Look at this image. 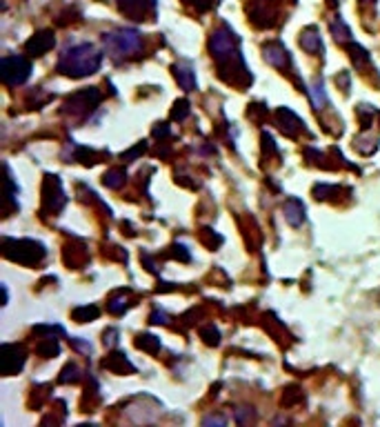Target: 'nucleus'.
Returning <instances> with one entry per match:
<instances>
[{"instance_id": "obj_1", "label": "nucleus", "mask_w": 380, "mask_h": 427, "mask_svg": "<svg viewBox=\"0 0 380 427\" xmlns=\"http://www.w3.org/2000/svg\"><path fill=\"white\" fill-rule=\"evenodd\" d=\"M103 65V54L91 42H78L67 47L58 58V71L69 78H84L96 74Z\"/></svg>"}, {"instance_id": "obj_2", "label": "nucleus", "mask_w": 380, "mask_h": 427, "mask_svg": "<svg viewBox=\"0 0 380 427\" xmlns=\"http://www.w3.org/2000/svg\"><path fill=\"white\" fill-rule=\"evenodd\" d=\"M103 45L114 61H125L143 51V36L136 30H111L103 34Z\"/></svg>"}, {"instance_id": "obj_3", "label": "nucleus", "mask_w": 380, "mask_h": 427, "mask_svg": "<svg viewBox=\"0 0 380 427\" xmlns=\"http://www.w3.org/2000/svg\"><path fill=\"white\" fill-rule=\"evenodd\" d=\"M0 249H3L5 259L27 265V267L40 265L47 256L45 245L38 243V240H32V238H3V247Z\"/></svg>"}, {"instance_id": "obj_4", "label": "nucleus", "mask_w": 380, "mask_h": 427, "mask_svg": "<svg viewBox=\"0 0 380 427\" xmlns=\"http://www.w3.org/2000/svg\"><path fill=\"white\" fill-rule=\"evenodd\" d=\"M101 92H98L96 87H89V89H80L76 94H72L65 101L63 105V113H69V116L74 118H84L89 116V113L101 105Z\"/></svg>"}, {"instance_id": "obj_5", "label": "nucleus", "mask_w": 380, "mask_h": 427, "mask_svg": "<svg viewBox=\"0 0 380 427\" xmlns=\"http://www.w3.org/2000/svg\"><path fill=\"white\" fill-rule=\"evenodd\" d=\"M32 76V63L25 56H5L0 61V78L9 87H18V85L27 82Z\"/></svg>"}, {"instance_id": "obj_6", "label": "nucleus", "mask_w": 380, "mask_h": 427, "mask_svg": "<svg viewBox=\"0 0 380 427\" xmlns=\"http://www.w3.org/2000/svg\"><path fill=\"white\" fill-rule=\"evenodd\" d=\"M280 0H247V16L258 30H270L278 20Z\"/></svg>"}, {"instance_id": "obj_7", "label": "nucleus", "mask_w": 380, "mask_h": 427, "mask_svg": "<svg viewBox=\"0 0 380 427\" xmlns=\"http://www.w3.org/2000/svg\"><path fill=\"white\" fill-rule=\"evenodd\" d=\"M209 51H211V58L220 61V58H224V56L241 51V40H238V36L234 34L232 27L222 25V27H218V30L211 32Z\"/></svg>"}, {"instance_id": "obj_8", "label": "nucleus", "mask_w": 380, "mask_h": 427, "mask_svg": "<svg viewBox=\"0 0 380 427\" xmlns=\"http://www.w3.org/2000/svg\"><path fill=\"white\" fill-rule=\"evenodd\" d=\"M67 203V196L63 192V185L58 176L47 174L42 180V211H61Z\"/></svg>"}, {"instance_id": "obj_9", "label": "nucleus", "mask_w": 380, "mask_h": 427, "mask_svg": "<svg viewBox=\"0 0 380 427\" xmlns=\"http://www.w3.org/2000/svg\"><path fill=\"white\" fill-rule=\"evenodd\" d=\"M120 13L132 20H153L156 18V0H116Z\"/></svg>"}, {"instance_id": "obj_10", "label": "nucleus", "mask_w": 380, "mask_h": 427, "mask_svg": "<svg viewBox=\"0 0 380 427\" xmlns=\"http://www.w3.org/2000/svg\"><path fill=\"white\" fill-rule=\"evenodd\" d=\"M25 361H27V349L23 345L5 343L0 347V369H3V376L18 374L25 367Z\"/></svg>"}, {"instance_id": "obj_11", "label": "nucleus", "mask_w": 380, "mask_h": 427, "mask_svg": "<svg viewBox=\"0 0 380 427\" xmlns=\"http://www.w3.org/2000/svg\"><path fill=\"white\" fill-rule=\"evenodd\" d=\"M53 45H56V36H53V32L42 30V32L34 34L30 40L25 42V51L30 54V56H34V58H40V56H45L49 49H53Z\"/></svg>"}, {"instance_id": "obj_12", "label": "nucleus", "mask_w": 380, "mask_h": 427, "mask_svg": "<svg viewBox=\"0 0 380 427\" xmlns=\"http://www.w3.org/2000/svg\"><path fill=\"white\" fill-rule=\"evenodd\" d=\"M262 54H265V61L278 67V69H291V56L289 51L285 49V45H280V42H267L262 47Z\"/></svg>"}, {"instance_id": "obj_13", "label": "nucleus", "mask_w": 380, "mask_h": 427, "mask_svg": "<svg viewBox=\"0 0 380 427\" xmlns=\"http://www.w3.org/2000/svg\"><path fill=\"white\" fill-rule=\"evenodd\" d=\"M276 120H278L280 132H283L285 136H289V138H293L300 130H305V123L298 116H296L291 109H287V107H280L276 111Z\"/></svg>"}, {"instance_id": "obj_14", "label": "nucleus", "mask_w": 380, "mask_h": 427, "mask_svg": "<svg viewBox=\"0 0 380 427\" xmlns=\"http://www.w3.org/2000/svg\"><path fill=\"white\" fill-rule=\"evenodd\" d=\"M103 367L109 369V372H114V374H120V376L136 372L134 363L127 359V354H122V352H111L107 359L103 361Z\"/></svg>"}, {"instance_id": "obj_15", "label": "nucleus", "mask_w": 380, "mask_h": 427, "mask_svg": "<svg viewBox=\"0 0 380 427\" xmlns=\"http://www.w3.org/2000/svg\"><path fill=\"white\" fill-rule=\"evenodd\" d=\"M174 78L178 80V85L185 92H194L196 89V71L189 63H176L174 67Z\"/></svg>"}, {"instance_id": "obj_16", "label": "nucleus", "mask_w": 380, "mask_h": 427, "mask_svg": "<svg viewBox=\"0 0 380 427\" xmlns=\"http://www.w3.org/2000/svg\"><path fill=\"white\" fill-rule=\"evenodd\" d=\"M283 211H285V221L291 227H300L307 221L305 205H303V201H298V198H289V201L285 203V207H283Z\"/></svg>"}, {"instance_id": "obj_17", "label": "nucleus", "mask_w": 380, "mask_h": 427, "mask_svg": "<svg viewBox=\"0 0 380 427\" xmlns=\"http://www.w3.org/2000/svg\"><path fill=\"white\" fill-rule=\"evenodd\" d=\"M300 47L307 54H320L322 51V38L318 27H307V30L300 32Z\"/></svg>"}, {"instance_id": "obj_18", "label": "nucleus", "mask_w": 380, "mask_h": 427, "mask_svg": "<svg viewBox=\"0 0 380 427\" xmlns=\"http://www.w3.org/2000/svg\"><path fill=\"white\" fill-rule=\"evenodd\" d=\"M329 30H331V36L336 38L338 45H349V42H351V30L341 16L329 23Z\"/></svg>"}, {"instance_id": "obj_19", "label": "nucleus", "mask_w": 380, "mask_h": 427, "mask_svg": "<svg viewBox=\"0 0 380 427\" xmlns=\"http://www.w3.org/2000/svg\"><path fill=\"white\" fill-rule=\"evenodd\" d=\"M36 352L42 359H53V356L61 354L58 338H40V343L36 345Z\"/></svg>"}, {"instance_id": "obj_20", "label": "nucleus", "mask_w": 380, "mask_h": 427, "mask_svg": "<svg viewBox=\"0 0 380 427\" xmlns=\"http://www.w3.org/2000/svg\"><path fill=\"white\" fill-rule=\"evenodd\" d=\"M136 347L147 354H158L160 352V338L153 334H140L136 336Z\"/></svg>"}, {"instance_id": "obj_21", "label": "nucleus", "mask_w": 380, "mask_h": 427, "mask_svg": "<svg viewBox=\"0 0 380 427\" xmlns=\"http://www.w3.org/2000/svg\"><path fill=\"white\" fill-rule=\"evenodd\" d=\"M98 316H101V309L96 305H80L72 311V318L76 323H89V321H96Z\"/></svg>"}, {"instance_id": "obj_22", "label": "nucleus", "mask_w": 380, "mask_h": 427, "mask_svg": "<svg viewBox=\"0 0 380 427\" xmlns=\"http://www.w3.org/2000/svg\"><path fill=\"white\" fill-rule=\"evenodd\" d=\"M84 261H87V252H84L82 245H78V247H67V249H65V263H67L69 267L80 269V265H82Z\"/></svg>"}, {"instance_id": "obj_23", "label": "nucleus", "mask_w": 380, "mask_h": 427, "mask_svg": "<svg viewBox=\"0 0 380 427\" xmlns=\"http://www.w3.org/2000/svg\"><path fill=\"white\" fill-rule=\"evenodd\" d=\"M309 96H312V103H314V107L316 109H322L327 103H329V98H327V92H325V85H322V80L318 78V80H314V85H312V89H309Z\"/></svg>"}, {"instance_id": "obj_24", "label": "nucleus", "mask_w": 380, "mask_h": 427, "mask_svg": "<svg viewBox=\"0 0 380 427\" xmlns=\"http://www.w3.org/2000/svg\"><path fill=\"white\" fill-rule=\"evenodd\" d=\"M125 180H127L125 169H109V172L103 176L105 187H109V190H120L125 185Z\"/></svg>"}, {"instance_id": "obj_25", "label": "nucleus", "mask_w": 380, "mask_h": 427, "mask_svg": "<svg viewBox=\"0 0 380 427\" xmlns=\"http://www.w3.org/2000/svg\"><path fill=\"white\" fill-rule=\"evenodd\" d=\"M347 49H349V56H351V61L356 63V67H362V65H369V51L367 49H362L358 42H354L351 40L349 45H347Z\"/></svg>"}, {"instance_id": "obj_26", "label": "nucleus", "mask_w": 380, "mask_h": 427, "mask_svg": "<svg viewBox=\"0 0 380 427\" xmlns=\"http://www.w3.org/2000/svg\"><path fill=\"white\" fill-rule=\"evenodd\" d=\"M129 298L125 296V292H120V294H116V296H111L109 298V303H107V309L111 311V314H125L127 309H129Z\"/></svg>"}, {"instance_id": "obj_27", "label": "nucleus", "mask_w": 380, "mask_h": 427, "mask_svg": "<svg viewBox=\"0 0 380 427\" xmlns=\"http://www.w3.org/2000/svg\"><path fill=\"white\" fill-rule=\"evenodd\" d=\"M82 378V374H80V367L78 365H74V363H69V365H65L63 367V372H61V378H58V383H78Z\"/></svg>"}, {"instance_id": "obj_28", "label": "nucleus", "mask_w": 380, "mask_h": 427, "mask_svg": "<svg viewBox=\"0 0 380 427\" xmlns=\"http://www.w3.org/2000/svg\"><path fill=\"white\" fill-rule=\"evenodd\" d=\"M34 334L42 338H56V336H65V330L61 325H38L34 327Z\"/></svg>"}, {"instance_id": "obj_29", "label": "nucleus", "mask_w": 380, "mask_h": 427, "mask_svg": "<svg viewBox=\"0 0 380 427\" xmlns=\"http://www.w3.org/2000/svg\"><path fill=\"white\" fill-rule=\"evenodd\" d=\"M201 240H203V243H205L209 249H216V247L222 245V236L216 234L214 230H209V227H205V230L201 232Z\"/></svg>"}, {"instance_id": "obj_30", "label": "nucleus", "mask_w": 380, "mask_h": 427, "mask_svg": "<svg viewBox=\"0 0 380 427\" xmlns=\"http://www.w3.org/2000/svg\"><path fill=\"white\" fill-rule=\"evenodd\" d=\"M189 101H185V98H180V101L174 103V109H172V120H185L189 116Z\"/></svg>"}, {"instance_id": "obj_31", "label": "nucleus", "mask_w": 380, "mask_h": 427, "mask_svg": "<svg viewBox=\"0 0 380 427\" xmlns=\"http://www.w3.org/2000/svg\"><path fill=\"white\" fill-rule=\"evenodd\" d=\"M201 338L205 340L207 345L216 347L220 343V332L216 330L214 325H207V327H203V330H201Z\"/></svg>"}, {"instance_id": "obj_32", "label": "nucleus", "mask_w": 380, "mask_h": 427, "mask_svg": "<svg viewBox=\"0 0 380 427\" xmlns=\"http://www.w3.org/2000/svg\"><path fill=\"white\" fill-rule=\"evenodd\" d=\"M260 142H262V154L267 156V159H270V156H278V147H276V142H274L270 132L260 134Z\"/></svg>"}, {"instance_id": "obj_33", "label": "nucleus", "mask_w": 380, "mask_h": 427, "mask_svg": "<svg viewBox=\"0 0 380 427\" xmlns=\"http://www.w3.org/2000/svg\"><path fill=\"white\" fill-rule=\"evenodd\" d=\"M165 256H167V259H178V261H182V263H189V261H191V256H189V252H187L185 245L169 247V252H167Z\"/></svg>"}, {"instance_id": "obj_34", "label": "nucleus", "mask_w": 380, "mask_h": 427, "mask_svg": "<svg viewBox=\"0 0 380 427\" xmlns=\"http://www.w3.org/2000/svg\"><path fill=\"white\" fill-rule=\"evenodd\" d=\"M145 151H147V142L143 140V142H138L136 147H132L129 151H122V161H127V163H129V161H136L138 156H143Z\"/></svg>"}, {"instance_id": "obj_35", "label": "nucleus", "mask_w": 380, "mask_h": 427, "mask_svg": "<svg viewBox=\"0 0 380 427\" xmlns=\"http://www.w3.org/2000/svg\"><path fill=\"white\" fill-rule=\"evenodd\" d=\"M265 113H267V107L265 105H251L249 109H247V116L253 120V123H262V118H265Z\"/></svg>"}, {"instance_id": "obj_36", "label": "nucleus", "mask_w": 380, "mask_h": 427, "mask_svg": "<svg viewBox=\"0 0 380 427\" xmlns=\"http://www.w3.org/2000/svg\"><path fill=\"white\" fill-rule=\"evenodd\" d=\"M334 192H336L334 185H316V187H314V196L318 198V201H327Z\"/></svg>"}, {"instance_id": "obj_37", "label": "nucleus", "mask_w": 380, "mask_h": 427, "mask_svg": "<svg viewBox=\"0 0 380 427\" xmlns=\"http://www.w3.org/2000/svg\"><path fill=\"white\" fill-rule=\"evenodd\" d=\"M185 3H194V7H196V11H207V9H211L214 7L218 0H185Z\"/></svg>"}, {"instance_id": "obj_38", "label": "nucleus", "mask_w": 380, "mask_h": 427, "mask_svg": "<svg viewBox=\"0 0 380 427\" xmlns=\"http://www.w3.org/2000/svg\"><path fill=\"white\" fill-rule=\"evenodd\" d=\"M236 421H238V423L253 421V411H251V407H238V409H236Z\"/></svg>"}, {"instance_id": "obj_39", "label": "nucleus", "mask_w": 380, "mask_h": 427, "mask_svg": "<svg viewBox=\"0 0 380 427\" xmlns=\"http://www.w3.org/2000/svg\"><path fill=\"white\" fill-rule=\"evenodd\" d=\"M149 323L151 325H169V316L165 314V311H153V314L149 316Z\"/></svg>"}, {"instance_id": "obj_40", "label": "nucleus", "mask_w": 380, "mask_h": 427, "mask_svg": "<svg viewBox=\"0 0 380 427\" xmlns=\"http://www.w3.org/2000/svg\"><path fill=\"white\" fill-rule=\"evenodd\" d=\"M293 392H296V388H289V390H287V396H283V405H293L296 401H303V398H305L300 392L293 396Z\"/></svg>"}, {"instance_id": "obj_41", "label": "nucleus", "mask_w": 380, "mask_h": 427, "mask_svg": "<svg viewBox=\"0 0 380 427\" xmlns=\"http://www.w3.org/2000/svg\"><path fill=\"white\" fill-rule=\"evenodd\" d=\"M103 340H105V345H107V347H114V345H118V330H107Z\"/></svg>"}, {"instance_id": "obj_42", "label": "nucleus", "mask_w": 380, "mask_h": 427, "mask_svg": "<svg viewBox=\"0 0 380 427\" xmlns=\"http://www.w3.org/2000/svg\"><path fill=\"white\" fill-rule=\"evenodd\" d=\"M153 136H156V138H169V136H172V132H169V127L165 123H160L158 127H153Z\"/></svg>"}, {"instance_id": "obj_43", "label": "nucleus", "mask_w": 380, "mask_h": 427, "mask_svg": "<svg viewBox=\"0 0 380 427\" xmlns=\"http://www.w3.org/2000/svg\"><path fill=\"white\" fill-rule=\"evenodd\" d=\"M336 85H341L343 92L347 94L349 92V71H343L341 76H336Z\"/></svg>"}, {"instance_id": "obj_44", "label": "nucleus", "mask_w": 380, "mask_h": 427, "mask_svg": "<svg viewBox=\"0 0 380 427\" xmlns=\"http://www.w3.org/2000/svg\"><path fill=\"white\" fill-rule=\"evenodd\" d=\"M69 343H72L76 349L84 352V354H89V352H91V343H82V340H78V338H69Z\"/></svg>"}, {"instance_id": "obj_45", "label": "nucleus", "mask_w": 380, "mask_h": 427, "mask_svg": "<svg viewBox=\"0 0 380 427\" xmlns=\"http://www.w3.org/2000/svg\"><path fill=\"white\" fill-rule=\"evenodd\" d=\"M140 259H143V263L147 265V269H149L151 274H158V269H156V263H153V259H151L149 254H143V256H140Z\"/></svg>"}, {"instance_id": "obj_46", "label": "nucleus", "mask_w": 380, "mask_h": 427, "mask_svg": "<svg viewBox=\"0 0 380 427\" xmlns=\"http://www.w3.org/2000/svg\"><path fill=\"white\" fill-rule=\"evenodd\" d=\"M224 423H227V419H224V416H207L203 421V425H224Z\"/></svg>"}, {"instance_id": "obj_47", "label": "nucleus", "mask_w": 380, "mask_h": 427, "mask_svg": "<svg viewBox=\"0 0 380 427\" xmlns=\"http://www.w3.org/2000/svg\"><path fill=\"white\" fill-rule=\"evenodd\" d=\"M362 5H367V3H376V0H360Z\"/></svg>"}]
</instances>
